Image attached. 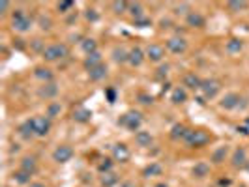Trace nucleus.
I'll return each instance as SVG.
<instances>
[{"label":"nucleus","instance_id":"f257e3e1","mask_svg":"<svg viewBox=\"0 0 249 187\" xmlns=\"http://www.w3.org/2000/svg\"><path fill=\"white\" fill-rule=\"evenodd\" d=\"M210 142H212V135L206 129H191L189 135L186 137V140H184V144H186L187 148H193V150L204 148Z\"/></svg>","mask_w":249,"mask_h":187},{"label":"nucleus","instance_id":"f03ea898","mask_svg":"<svg viewBox=\"0 0 249 187\" xmlns=\"http://www.w3.org/2000/svg\"><path fill=\"white\" fill-rule=\"evenodd\" d=\"M32 17L25 12V10H21V8H17V10H13L12 13V26L13 30H17V32H28L30 28H32Z\"/></svg>","mask_w":249,"mask_h":187},{"label":"nucleus","instance_id":"7ed1b4c3","mask_svg":"<svg viewBox=\"0 0 249 187\" xmlns=\"http://www.w3.org/2000/svg\"><path fill=\"white\" fill-rule=\"evenodd\" d=\"M68 54H70L68 45H64V43H53L49 47H45V51L41 52V58L45 62H58V60L66 58Z\"/></svg>","mask_w":249,"mask_h":187},{"label":"nucleus","instance_id":"20e7f679","mask_svg":"<svg viewBox=\"0 0 249 187\" xmlns=\"http://www.w3.org/2000/svg\"><path fill=\"white\" fill-rule=\"evenodd\" d=\"M118 125L125 127L127 131H141V125H142V114L139 111H127L120 116Z\"/></svg>","mask_w":249,"mask_h":187},{"label":"nucleus","instance_id":"39448f33","mask_svg":"<svg viewBox=\"0 0 249 187\" xmlns=\"http://www.w3.org/2000/svg\"><path fill=\"white\" fill-rule=\"evenodd\" d=\"M28 122H30V127L34 131V137H47L51 127H53V120L47 116H32Z\"/></svg>","mask_w":249,"mask_h":187},{"label":"nucleus","instance_id":"423d86ee","mask_svg":"<svg viewBox=\"0 0 249 187\" xmlns=\"http://www.w3.org/2000/svg\"><path fill=\"white\" fill-rule=\"evenodd\" d=\"M200 92H202L204 100H213V98H217V94L221 92V83H219L217 79H202Z\"/></svg>","mask_w":249,"mask_h":187},{"label":"nucleus","instance_id":"0eeeda50","mask_svg":"<svg viewBox=\"0 0 249 187\" xmlns=\"http://www.w3.org/2000/svg\"><path fill=\"white\" fill-rule=\"evenodd\" d=\"M165 49L173 54H184L187 51V39L182 36H173L165 41Z\"/></svg>","mask_w":249,"mask_h":187},{"label":"nucleus","instance_id":"6e6552de","mask_svg":"<svg viewBox=\"0 0 249 187\" xmlns=\"http://www.w3.org/2000/svg\"><path fill=\"white\" fill-rule=\"evenodd\" d=\"M71 159H73V148L68 146V144H60L53 152V161L58 163V165H64V163L71 161Z\"/></svg>","mask_w":249,"mask_h":187},{"label":"nucleus","instance_id":"1a4fd4ad","mask_svg":"<svg viewBox=\"0 0 249 187\" xmlns=\"http://www.w3.org/2000/svg\"><path fill=\"white\" fill-rule=\"evenodd\" d=\"M112 153V159H114V163H120V165H125V163L131 159V152H129V148L125 146L124 142H118V144H114L111 150Z\"/></svg>","mask_w":249,"mask_h":187},{"label":"nucleus","instance_id":"9d476101","mask_svg":"<svg viewBox=\"0 0 249 187\" xmlns=\"http://www.w3.org/2000/svg\"><path fill=\"white\" fill-rule=\"evenodd\" d=\"M248 152H246V148H242V146H238L234 152H232V157H231V165H232V169H236V170H240V169H246L248 167Z\"/></svg>","mask_w":249,"mask_h":187},{"label":"nucleus","instance_id":"9b49d317","mask_svg":"<svg viewBox=\"0 0 249 187\" xmlns=\"http://www.w3.org/2000/svg\"><path fill=\"white\" fill-rule=\"evenodd\" d=\"M146 58L154 64L163 62V58H165V47L160 45V43H150L148 47H146Z\"/></svg>","mask_w":249,"mask_h":187},{"label":"nucleus","instance_id":"f8f14e48","mask_svg":"<svg viewBox=\"0 0 249 187\" xmlns=\"http://www.w3.org/2000/svg\"><path fill=\"white\" fill-rule=\"evenodd\" d=\"M240 101H242V98L238 96L236 92H229V94L223 96V100L219 101V107L225 109V111H234V109L240 107Z\"/></svg>","mask_w":249,"mask_h":187},{"label":"nucleus","instance_id":"ddd939ff","mask_svg":"<svg viewBox=\"0 0 249 187\" xmlns=\"http://www.w3.org/2000/svg\"><path fill=\"white\" fill-rule=\"evenodd\" d=\"M200 85H202V79L195 71H187L182 77V86L187 90H200Z\"/></svg>","mask_w":249,"mask_h":187},{"label":"nucleus","instance_id":"4468645a","mask_svg":"<svg viewBox=\"0 0 249 187\" xmlns=\"http://www.w3.org/2000/svg\"><path fill=\"white\" fill-rule=\"evenodd\" d=\"M90 118H92V111L87 109V107L79 105L71 111V120L77 122V124H87V122H90Z\"/></svg>","mask_w":249,"mask_h":187},{"label":"nucleus","instance_id":"2eb2a0df","mask_svg":"<svg viewBox=\"0 0 249 187\" xmlns=\"http://www.w3.org/2000/svg\"><path fill=\"white\" fill-rule=\"evenodd\" d=\"M144 60H146V52L141 49V47L129 49V60H127V64H129L131 68H141Z\"/></svg>","mask_w":249,"mask_h":187},{"label":"nucleus","instance_id":"dca6fc26","mask_svg":"<svg viewBox=\"0 0 249 187\" xmlns=\"http://www.w3.org/2000/svg\"><path fill=\"white\" fill-rule=\"evenodd\" d=\"M189 131H191V127H187L186 124H175L171 127V133H169V135H171V138L176 140V142H180V140L184 142L186 137L189 135Z\"/></svg>","mask_w":249,"mask_h":187},{"label":"nucleus","instance_id":"f3484780","mask_svg":"<svg viewBox=\"0 0 249 187\" xmlns=\"http://www.w3.org/2000/svg\"><path fill=\"white\" fill-rule=\"evenodd\" d=\"M101 64H103V56H101V52L98 51V52L87 54V58H85L83 66H85V69H87V71H90V69L98 68V66H101Z\"/></svg>","mask_w":249,"mask_h":187},{"label":"nucleus","instance_id":"a211bd4d","mask_svg":"<svg viewBox=\"0 0 249 187\" xmlns=\"http://www.w3.org/2000/svg\"><path fill=\"white\" fill-rule=\"evenodd\" d=\"M19 169L21 170H26V172H30V174L34 176L37 172V161L34 155H25L23 159H21V165H19Z\"/></svg>","mask_w":249,"mask_h":187},{"label":"nucleus","instance_id":"6ab92c4d","mask_svg":"<svg viewBox=\"0 0 249 187\" xmlns=\"http://www.w3.org/2000/svg\"><path fill=\"white\" fill-rule=\"evenodd\" d=\"M186 23H187V26H191V28H204L206 19H204L199 12H191L186 17Z\"/></svg>","mask_w":249,"mask_h":187},{"label":"nucleus","instance_id":"aec40b11","mask_svg":"<svg viewBox=\"0 0 249 187\" xmlns=\"http://www.w3.org/2000/svg\"><path fill=\"white\" fill-rule=\"evenodd\" d=\"M135 142H137V146H141V148H150L152 142H154V137H152L150 131H137L135 133Z\"/></svg>","mask_w":249,"mask_h":187},{"label":"nucleus","instance_id":"412c9836","mask_svg":"<svg viewBox=\"0 0 249 187\" xmlns=\"http://www.w3.org/2000/svg\"><path fill=\"white\" fill-rule=\"evenodd\" d=\"M107 77V66L105 64H101L98 68H94V69H90L88 71V79L92 81V83H100Z\"/></svg>","mask_w":249,"mask_h":187},{"label":"nucleus","instance_id":"4be33fe9","mask_svg":"<svg viewBox=\"0 0 249 187\" xmlns=\"http://www.w3.org/2000/svg\"><path fill=\"white\" fill-rule=\"evenodd\" d=\"M191 174L195 176V178H199V180L206 178V176H210V165H208V163H204V161L195 163V167L191 169Z\"/></svg>","mask_w":249,"mask_h":187},{"label":"nucleus","instance_id":"5701e85b","mask_svg":"<svg viewBox=\"0 0 249 187\" xmlns=\"http://www.w3.org/2000/svg\"><path fill=\"white\" fill-rule=\"evenodd\" d=\"M12 180L15 184H19V186H30V184H32V182H30V180H32V174L19 169V170H15L12 174Z\"/></svg>","mask_w":249,"mask_h":187},{"label":"nucleus","instance_id":"b1692460","mask_svg":"<svg viewBox=\"0 0 249 187\" xmlns=\"http://www.w3.org/2000/svg\"><path fill=\"white\" fill-rule=\"evenodd\" d=\"M100 184H101V187H118L120 178H118L116 172H107V174H101Z\"/></svg>","mask_w":249,"mask_h":187},{"label":"nucleus","instance_id":"393cba45","mask_svg":"<svg viewBox=\"0 0 249 187\" xmlns=\"http://www.w3.org/2000/svg\"><path fill=\"white\" fill-rule=\"evenodd\" d=\"M39 98H45V100H51V98H54L56 94H58V86L54 85V83H47V85H43V86L39 88Z\"/></svg>","mask_w":249,"mask_h":187},{"label":"nucleus","instance_id":"a878e982","mask_svg":"<svg viewBox=\"0 0 249 187\" xmlns=\"http://www.w3.org/2000/svg\"><path fill=\"white\" fill-rule=\"evenodd\" d=\"M171 101L175 103V105H182V103H186L187 101V92L184 86H176L173 92H171Z\"/></svg>","mask_w":249,"mask_h":187},{"label":"nucleus","instance_id":"bb28decb","mask_svg":"<svg viewBox=\"0 0 249 187\" xmlns=\"http://www.w3.org/2000/svg\"><path fill=\"white\" fill-rule=\"evenodd\" d=\"M248 8H249L248 0H231V2H227V10H229L231 13L246 12Z\"/></svg>","mask_w":249,"mask_h":187},{"label":"nucleus","instance_id":"cd10ccee","mask_svg":"<svg viewBox=\"0 0 249 187\" xmlns=\"http://www.w3.org/2000/svg\"><path fill=\"white\" fill-rule=\"evenodd\" d=\"M34 77H36V79H39V81H43V83L47 85V83H53L54 73L51 71L49 68H43V66H41V68H36V69H34Z\"/></svg>","mask_w":249,"mask_h":187},{"label":"nucleus","instance_id":"c85d7f7f","mask_svg":"<svg viewBox=\"0 0 249 187\" xmlns=\"http://www.w3.org/2000/svg\"><path fill=\"white\" fill-rule=\"evenodd\" d=\"M163 174V167L160 163H150L142 169V176L144 178H154V176H161Z\"/></svg>","mask_w":249,"mask_h":187},{"label":"nucleus","instance_id":"c756f323","mask_svg":"<svg viewBox=\"0 0 249 187\" xmlns=\"http://www.w3.org/2000/svg\"><path fill=\"white\" fill-rule=\"evenodd\" d=\"M112 60L116 64H127V60H129V51H125L124 47H114L112 49Z\"/></svg>","mask_w":249,"mask_h":187},{"label":"nucleus","instance_id":"7c9ffc66","mask_svg":"<svg viewBox=\"0 0 249 187\" xmlns=\"http://www.w3.org/2000/svg\"><path fill=\"white\" fill-rule=\"evenodd\" d=\"M242 49H244V41L240 37H231L227 41V52L229 54H238V52H242Z\"/></svg>","mask_w":249,"mask_h":187},{"label":"nucleus","instance_id":"2f4dec72","mask_svg":"<svg viewBox=\"0 0 249 187\" xmlns=\"http://www.w3.org/2000/svg\"><path fill=\"white\" fill-rule=\"evenodd\" d=\"M127 13H129V15L133 17V21H135V19L144 17V8H142V4H141V2H129Z\"/></svg>","mask_w":249,"mask_h":187},{"label":"nucleus","instance_id":"473e14b6","mask_svg":"<svg viewBox=\"0 0 249 187\" xmlns=\"http://www.w3.org/2000/svg\"><path fill=\"white\" fill-rule=\"evenodd\" d=\"M81 47H83V51H85L87 54L98 52V41H96L94 37H85V39L81 41Z\"/></svg>","mask_w":249,"mask_h":187},{"label":"nucleus","instance_id":"72a5a7b5","mask_svg":"<svg viewBox=\"0 0 249 187\" xmlns=\"http://www.w3.org/2000/svg\"><path fill=\"white\" fill-rule=\"evenodd\" d=\"M112 165H114V159L112 157H103L98 163V172L100 174H107V172H112Z\"/></svg>","mask_w":249,"mask_h":187},{"label":"nucleus","instance_id":"f704fd0d","mask_svg":"<svg viewBox=\"0 0 249 187\" xmlns=\"http://www.w3.org/2000/svg\"><path fill=\"white\" fill-rule=\"evenodd\" d=\"M227 153H229V146H221V148H217L212 153V163L221 165V163L225 161V157H227Z\"/></svg>","mask_w":249,"mask_h":187},{"label":"nucleus","instance_id":"c9c22d12","mask_svg":"<svg viewBox=\"0 0 249 187\" xmlns=\"http://www.w3.org/2000/svg\"><path fill=\"white\" fill-rule=\"evenodd\" d=\"M127 8H129V2H125V0H114L111 4V10L116 15H122V13L127 12Z\"/></svg>","mask_w":249,"mask_h":187},{"label":"nucleus","instance_id":"e433bc0d","mask_svg":"<svg viewBox=\"0 0 249 187\" xmlns=\"http://www.w3.org/2000/svg\"><path fill=\"white\" fill-rule=\"evenodd\" d=\"M17 131H19V135H21L23 138H26V140L34 137V131H32V127H30V122H28V120L19 125V127H17Z\"/></svg>","mask_w":249,"mask_h":187},{"label":"nucleus","instance_id":"4c0bfd02","mask_svg":"<svg viewBox=\"0 0 249 187\" xmlns=\"http://www.w3.org/2000/svg\"><path fill=\"white\" fill-rule=\"evenodd\" d=\"M73 8H75V2H73V0H60V2L56 4V10H58L60 13L73 12Z\"/></svg>","mask_w":249,"mask_h":187},{"label":"nucleus","instance_id":"58836bf2","mask_svg":"<svg viewBox=\"0 0 249 187\" xmlns=\"http://www.w3.org/2000/svg\"><path fill=\"white\" fill-rule=\"evenodd\" d=\"M60 111H62V107H60V103H56V101H54V103H51L49 107H47V112H45V116H47V118H51V120H53V118H56V116H60Z\"/></svg>","mask_w":249,"mask_h":187},{"label":"nucleus","instance_id":"ea45409f","mask_svg":"<svg viewBox=\"0 0 249 187\" xmlns=\"http://www.w3.org/2000/svg\"><path fill=\"white\" fill-rule=\"evenodd\" d=\"M173 12H175V15H186V17H187V15L193 12V10H191V6H189L187 2H182V4H175Z\"/></svg>","mask_w":249,"mask_h":187},{"label":"nucleus","instance_id":"a19ab883","mask_svg":"<svg viewBox=\"0 0 249 187\" xmlns=\"http://www.w3.org/2000/svg\"><path fill=\"white\" fill-rule=\"evenodd\" d=\"M133 25L137 26V28H148V26H152V19L144 15V17H141V19H135Z\"/></svg>","mask_w":249,"mask_h":187},{"label":"nucleus","instance_id":"79ce46f5","mask_svg":"<svg viewBox=\"0 0 249 187\" xmlns=\"http://www.w3.org/2000/svg\"><path fill=\"white\" fill-rule=\"evenodd\" d=\"M85 17H87V19H88V21H90V23H96V21L100 19V13L96 12L94 8H88L87 13H85Z\"/></svg>","mask_w":249,"mask_h":187},{"label":"nucleus","instance_id":"37998d69","mask_svg":"<svg viewBox=\"0 0 249 187\" xmlns=\"http://www.w3.org/2000/svg\"><path fill=\"white\" fill-rule=\"evenodd\" d=\"M137 100H139V103H142V105H152V103H154V98L148 96V94H144V92L137 94Z\"/></svg>","mask_w":249,"mask_h":187},{"label":"nucleus","instance_id":"c03bdc74","mask_svg":"<svg viewBox=\"0 0 249 187\" xmlns=\"http://www.w3.org/2000/svg\"><path fill=\"white\" fill-rule=\"evenodd\" d=\"M167 73H169V64H163V66H160L158 68V71H156V79H165L167 77Z\"/></svg>","mask_w":249,"mask_h":187},{"label":"nucleus","instance_id":"a18cd8bd","mask_svg":"<svg viewBox=\"0 0 249 187\" xmlns=\"http://www.w3.org/2000/svg\"><path fill=\"white\" fill-rule=\"evenodd\" d=\"M105 98L109 103H114L116 101V90L114 88H105Z\"/></svg>","mask_w":249,"mask_h":187},{"label":"nucleus","instance_id":"49530a36","mask_svg":"<svg viewBox=\"0 0 249 187\" xmlns=\"http://www.w3.org/2000/svg\"><path fill=\"white\" fill-rule=\"evenodd\" d=\"M51 25H53V23H51L49 17H39V26H41L43 30H49Z\"/></svg>","mask_w":249,"mask_h":187},{"label":"nucleus","instance_id":"de8ad7c7","mask_svg":"<svg viewBox=\"0 0 249 187\" xmlns=\"http://www.w3.org/2000/svg\"><path fill=\"white\" fill-rule=\"evenodd\" d=\"M8 8H10V2H8V0H2V2H0V15H6V13H8Z\"/></svg>","mask_w":249,"mask_h":187},{"label":"nucleus","instance_id":"09e8293b","mask_svg":"<svg viewBox=\"0 0 249 187\" xmlns=\"http://www.w3.org/2000/svg\"><path fill=\"white\" fill-rule=\"evenodd\" d=\"M120 187H137V184H135V182H131V180H125V182L120 184Z\"/></svg>","mask_w":249,"mask_h":187},{"label":"nucleus","instance_id":"8fccbe9b","mask_svg":"<svg viewBox=\"0 0 249 187\" xmlns=\"http://www.w3.org/2000/svg\"><path fill=\"white\" fill-rule=\"evenodd\" d=\"M219 186H221V187H229V186H231V180H229V178H227V180H219Z\"/></svg>","mask_w":249,"mask_h":187},{"label":"nucleus","instance_id":"3c124183","mask_svg":"<svg viewBox=\"0 0 249 187\" xmlns=\"http://www.w3.org/2000/svg\"><path fill=\"white\" fill-rule=\"evenodd\" d=\"M26 187H47L45 184H41V182H32L30 186H26Z\"/></svg>","mask_w":249,"mask_h":187},{"label":"nucleus","instance_id":"603ef678","mask_svg":"<svg viewBox=\"0 0 249 187\" xmlns=\"http://www.w3.org/2000/svg\"><path fill=\"white\" fill-rule=\"evenodd\" d=\"M154 187H169V186H167L165 182H160V184H156V186H154Z\"/></svg>","mask_w":249,"mask_h":187},{"label":"nucleus","instance_id":"864d4df0","mask_svg":"<svg viewBox=\"0 0 249 187\" xmlns=\"http://www.w3.org/2000/svg\"><path fill=\"white\" fill-rule=\"evenodd\" d=\"M244 125H246V127L249 129V118H246V120H244Z\"/></svg>","mask_w":249,"mask_h":187},{"label":"nucleus","instance_id":"5fc2aeb1","mask_svg":"<svg viewBox=\"0 0 249 187\" xmlns=\"http://www.w3.org/2000/svg\"><path fill=\"white\" fill-rule=\"evenodd\" d=\"M242 187H244V186H242Z\"/></svg>","mask_w":249,"mask_h":187},{"label":"nucleus","instance_id":"6e6d98bb","mask_svg":"<svg viewBox=\"0 0 249 187\" xmlns=\"http://www.w3.org/2000/svg\"><path fill=\"white\" fill-rule=\"evenodd\" d=\"M118 187H120V186H118Z\"/></svg>","mask_w":249,"mask_h":187}]
</instances>
